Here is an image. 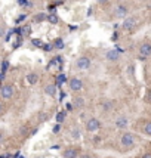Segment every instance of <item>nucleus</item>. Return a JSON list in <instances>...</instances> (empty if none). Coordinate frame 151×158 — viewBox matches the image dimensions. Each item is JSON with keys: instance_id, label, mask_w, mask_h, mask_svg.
<instances>
[{"instance_id": "obj_1", "label": "nucleus", "mask_w": 151, "mask_h": 158, "mask_svg": "<svg viewBox=\"0 0 151 158\" xmlns=\"http://www.w3.org/2000/svg\"><path fill=\"white\" fill-rule=\"evenodd\" d=\"M120 146H122L123 151H130V149H133L136 146V139H135L133 133H130V132L122 133V136H120Z\"/></svg>"}, {"instance_id": "obj_2", "label": "nucleus", "mask_w": 151, "mask_h": 158, "mask_svg": "<svg viewBox=\"0 0 151 158\" xmlns=\"http://www.w3.org/2000/svg\"><path fill=\"white\" fill-rule=\"evenodd\" d=\"M138 55L141 59H147L151 56V42H142L138 47Z\"/></svg>"}, {"instance_id": "obj_3", "label": "nucleus", "mask_w": 151, "mask_h": 158, "mask_svg": "<svg viewBox=\"0 0 151 158\" xmlns=\"http://www.w3.org/2000/svg\"><path fill=\"white\" fill-rule=\"evenodd\" d=\"M136 25H138V18L136 16H126L123 24H122V28L125 31H132Z\"/></svg>"}, {"instance_id": "obj_4", "label": "nucleus", "mask_w": 151, "mask_h": 158, "mask_svg": "<svg viewBox=\"0 0 151 158\" xmlns=\"http://www.w3.org/2000/svg\"><path fill=\"white\" fill-rule=\"evenodd\" d=\"M99 129H101V121L98 118H89L86 121V130L88 132L93 133V132H98Z\"/></svg>"}, {"instance_id": "obj_5", "label": "nucleus", "mask_w": 151, "mask_h": 158, "mask_svg": "<svg viewBox=\"0 0 151 158\" xmlns=\"http://www.w3.org/2000/svg\"><path fill=\"white\" fill-rule=\"evenodd\" d=\"M0 96H2L5 101L11 99L12 96H13V86H12V84H3L2 89H0Z\"/></svg>"}, {"instance_id": "obj_6", "label": "nucleus", "mask_w": 151, "mask_h": 158, "mask_svg": "<svg viewBox=\"0 0 151 158\" xmlns=\"http://www.w3.org/2000/svg\"><path fill=\"white\" fill-rule=\"evenodd\" d=\"M128 13H129L128 6L123 5V3H122V5H117V8L114 9V16H116V18H126Z\"/></svg>"}, {"instance_id": "obj_7", "label": "nucleus", "mask_w": 151, "mask_h": 158, "mask_svg": "<svg viewBox=\"0 0 151 158\" xmlns=\"http://www.w3.org/2000/svg\"><path fill=\"white\" fill-rule=\"evenodd\" d=\"M91 64H92V61H91V58L88 56H80L77 59V62H76V65H77L79 69H88L91 67Z\"/></svg>"}, {"instance_id": "obj_8", "label": "nucleus", "mask_w": 151, "mask_h": 158, "mask_svg": "<svg viewBox=\"0 0 151 158\" xmlns=\"http://www.w3.org/2000/svg\"><path fill=\"white\" fill-rule=\"evenodd\" d=\"M116 127L117 129H120V130H125V129H128L129 126V118L126 115H120V117H117L116 118Z\"/></svg>"}, {"instance_id": "obj_9", "label": "nucleus", "mask_w": 151, "mask_h": 158, "mask_svg": "<svg viewBox=\"0 0 151 158\" xmlns=\"http://www.w3.org/2000/svg\"><path fill=\"white\" fill-rule=\"evenodd\" d=\"M68 86L73 92H80L83 89V81L80 79H70L68 80Z\"/></svg>"}, {"instance_id": "obj_10", "label": "nucleus", "mask_w": 151, "mask_h": 158, "mask_svg": "<svg viewBox=\"0 0 151 158\" xmlns=\"http://www.w3.org/2000/svg\"><path fill=\"white\" fill-rule=\"evenodd\" d=\"M80 155V152H79V149L77 148H67L64 152H62V157L64 158H79Z\"/></svg>"}, {"instance_id": "obj_11", "label": "nucleus", "mask_w": 151, "mask_h": 158, "mask_svg": "<svg viewBox=\"0 0 151 158\" xmlns=\"http://www.w3.org/2000/svg\"><path fill=\"white\" fill-rule=\"evenodd\" d=\"M105 58H107L110 62H117V61H118V58H120V50H117V49L108 50V52H107V55H105Z\"/></svg>"}, {"instance_id": "obj_12", "label": "nucleus", "mask_w": 151, "mask_h": 158, "mask_svg": "<svg viewBox=\"0 0 151 158\" xmlns=\"http://www.w3.org/2000/svg\"><path fill=\"white\" fill-rule=\"evenodd\" d=\"M141 130H142V133H144L145 136L151 137V120H144Z\"/></svg>"}, {"instance_id": "obj_13", "label": "nucleus", "mask_w": 151, "mask_h": 158, "mask_svg": "<svg viewBox=\"0 0 151 158\" xmlns=\"http://www.w3.org/2000/svg\"><path fill=\"white\" fill-rule=\"evenodd\" d=\"M45 93H46L47 96L53 98L55 93H57V84H47L46 87H45Z\"/></svg>"}, {"instance_id": "obj_14", "label": "nucleus", "mask_w": 151, "mask_h": 158, "mask_svg": "<svg viewBox=\"0 0 151 158\" xmlns=\"http://www.w3.org/2000/svg\"><path fill=\"white\" fill-rule=\"evenodd\" d=\"M31 34V25H22V28H19V33L18 35H22V37H28Z\"/></svg>"}, {"instance_id": "obj_15", "label": "nucleus", "mask_w": 151, "mask_h": 158, "mask_svg": "<svg viewBox=\"0 0 151 158\" xmlns=\"http://www.w3.org/2000/svg\"><path fill=\"white\" fill-rule=\"evenodd\" d=\"M46 19L50 24H58L59 22V18H58V15H57V13H47Z\"/></svg>"}, {"instance_id": "obj_16", "label": "nucleus", "mask_w": 151, "mask_h": 158, "mask_svg": "<svg viewBox=\"0 0 151 158\" xmlns=\"http://www.w3.org/2000/svg\"><path fill=\"white\" fill-rule=\"evenodd\" d=\"M37 80H39L37 74H34V72H30V74H27V81H28L30 84H33V86H34L36 83H37Z\"/></svg>"}, {"instance_id": "obj_17", "label": "nucleus", "mask_w": 151, "mask_h": 158, "mask_svg": "<svg viewBox=\"0 0 151 158\" xmlns=\"http://www.w3.org/2000/svg\"><path fill=\"white\" fill-rule=\"evenodd\" d=\"M46 15L47 13H43V12L37 13L34 16V22H42V21H45V19H46Z\"/></svg>"}, {"instance_id": "obj_18", "label": "nucleus", "mask_w": 151, "mask_h": 158, "mask_svg": "<svg viewBox=\"0 0 151 158\" xmlns=\"http://www.w3.org/2000/svg\"><path fill=\"white\" fill-rule=\"evenodd\" d=\"M83 103H84V102H83V99H81V98H76V99H74V105H73V106H76V108L79 109V108H81V106H83Z\"/></svg>"}, {"instance_id": "obj_19", "label": "nucleus", "mask_w": 151, "mask_h": 158, "mask_svg": "<svg viewBox=\"0 0 151 158\" xmlns=\"http://www.w3.org/2000/svg\"><path fill=\"white\" fill-rule=\"evenodd\" d=\"M8 68H9V61H8V59H5V61L2 62V72L5 74V72L8 71Z\"/></svg>"}, {"instance_id": "obj_20", "label": "nucleus", "mask_w": 151, "mask_h": 158, "mask_svg": "<svg viewBox=\"0 0 151 158\" xmlns=\"http://www.w3.org/2000/svg\"><path fill=\"white\" fill-rule=\"evenodd\" d=\"M71 137L73 139H79L80 137V130L76 127V129H73V132H71Z\"/></svg>"}, {"instance_id": "obj_21", "label": "nucleus", "mask_w": 151, "mask_h": 158, "mask_svg": "<svg viewBox=\"0 0 151 158\" xmlns=\"http://www.w3.org/2000/svg\"><path fill=\"white\" fill-rule=\"evenodd\" d=\"M102 106H104V111H111V108H113V102L107 101L102 103Z\"/></svg>"}, {"instance_id": "obj_22", "label": "nucleus", "mask_w": 151, "mask_h": 158, "mask_svg": "<svg viewBox=\"0 0 151 158\" xmlns=\"http://www.w3.org/2000/svg\"><path fill=\"white\" fill-rule=\"evenodd\" d=\"M64 118H65V113H59L58 115H57V121H58V123H62Z\"/></svg>"}, {"instance_id": "obj_23", "label": "nucleus", "mask_w": 151, "mask_h": 158, "mask_svg": "<svg viewBox=\"0 0 151 158\" xmlns=\"http://www.w3.org/2000/svg\"><path fill=\"white\" fill-rule=\"evenodd\" d=\"M55 47H58V49H62V47H64V42H62L61 39L55 40Z\"/></svg>"}, {"instance_id": "obj_24", "label": "nucleus", "mask_w": 151, "mask_h": 158, "mask_svg": "<svg viewBox=\"0 0 151 158\" xmlns=\"http://www.w3.org/2000/svg\"><path fill=\"white\" fill-rule=\"evenodd\" d=\"M31 43H33L34 46H37V47L43 46V43H42V40H39V39H33V40H31Z\"/></svg>"}, {"instance_id": "obj_25", "label": "nucleus", "mask_w": 151, "mask_h": 158, "mask_svg": "<svg viewBox=\"0 0 151 158\" xmlns=\"http://www.w3.org/2000/svg\"><path fill=\"white\" fill-rule=\"evenodd\" d=\"M145 101L148 102V103H151V89H148L147 93H145Z\"/></svg>"}, {"instance_id": "obj_26", "label": "nucleus", "mask_w": 151, "mask_h": 158, "mask_svg": "<svg viewBox=\"0 0 151 158\" xmlns=\"http://www.w3.org/2000/svg\"><path fill=\"white\" fill-rule=\"evenodd\" d=\"M25 18H27V15H25V13H22L21 16H18V18H16V24H19V22H22V21H25Z\"/></svg>"}, {"instance_id": "obj_27", "label": "nucleus", "mask_w": 151, "mask_h": 158, "mask_svg": "<svg viewBox=\"0 0 151 158\" xmlns=\"http://www.w3.org/2000/svg\"><path fill=\"white\" fill-rule=\"evenodd\" d=\"M42 47H43V50H45V52H50V49H52V45H43Z\"/></svg>"}, {"instance_id": "obj_28", "label": "nucleus", "mask_w": 151, "mask_h": 158, "mask_svg": "<svg viewBox=\"0 0 151 158\" xmlns=\"http://www.w3.org/2000/svg\"><path fill=\"white\" fill-rule=\"evenodd\" d=\"M18 5L19 6H28V2L27 0H18Z\"/></svg>"}, {"instance_id": "obj_29", "label": "nucleus", "mask_w": 151, "mask_h": 158, "mask_svg": "<svg viewBox=\"0 0 151 158\" xmlns=\"http://www.w3.org/2000/svg\"><path fill=\"white\" fill-rule=\"evenodd\" d=\"M79 158H93L91 154H81V155H79Z\"/></svg>"}, {"instance_id": "obj_30", "label": "nucleus", "mask_w": 151, "mask_h": 158, "mask_svg": "<svg viewBox=\"0 0 151 158\" xmlns=\"http://www.w3.org/2000/svg\"><path fill=\"white\" fill-rule=\"evenodd\" d=\"M59 130H61V126H59V124H57L55 127H53V133H58Z\"/></svg>"}, {"instance_id": "obj_31", "label": "nucleus", "mask_w": 151, "mask_h": 158, "mask_svg": "<svg viewBox=\"0 0 151 158\" xmlns=\"http://www.w3.org/2000/svg\"><path fill=\"white\" fill-rule=\"evenodd\" d=\"M96 2H98L99 5H107V3H108L110 0H96Z\"/></svg>"}, {"instance_id": "obj_32", "label": "nucleus", "mask_w": 151, "mask_h": 158, "mask_svg": "<svg viewBox=\"0 0 151 158\" xmlns=\"http://www.w3.org/2000/svg\"><path fill=\"white\" fill-rule=\"evenodd\" d=\"M142 158H151V152H147V154H144Z\"/></svg>"}, {"instance_id": "obj_33", "label": "nucleus", "mask_w": 151, "mask_h": 158, "mask_svg": "<svg viewBox=\"0 0 151 158\" xmlns=\"http://www.w3.org/2000/svg\"><path fill=\"white\" fill-rule=\"evenodd\" d=\"M73 108H74V106H73V103H67V109L73 111Z\"/></svg>"}, {"instance_id": "obj_34", "label": "nucleus", "mask_w": 151, "mask_h": 158, "mask_svg": "<svg viewBox=\"0 0 151 158\" xmlns=\"http://www.w3.org/2000/svg\"><path fill=\"white\" fill-rule=\"evenodd\" d=\"M3 111H5V105H3V103L0 102V114L3 113Z\"/></svg>"}, {"instance_id": "obj_35", "label": "nucleus", "mask_w": 151, "mask_h": 158, "mask_svg": "<svg viewBox=\"0 0 151 158\" xmlns=\"http://www.w3.org/2000/svg\"><path fill=\"white\" fill-rule=\"evenodd\" d=\"M3 31H5V30H3V28H0V35H3Z\"/></svg>"}]
</instances>
